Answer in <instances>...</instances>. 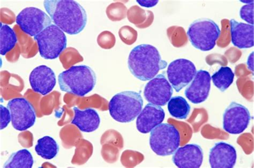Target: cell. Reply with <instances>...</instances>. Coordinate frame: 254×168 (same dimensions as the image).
<instances>
[{
    "label": "cell",
    "instance_id": "obj_1",
    "mask_svg": "<svg viewBox=\"0 0 254 168\" xmlns=\"http://www.w3.org/2000/svg\"><path fill=\"white\" fill-rule=\"evenodd\" d=\"M44 8L56 25L70 35H76L85 28L88 17L85 10L73 0H46Z\"/></svg>",
    "mask_w": 254,
    "mask_h": 168
},
{
    "label": "cell",
    "instance_id": "obj_2",
    "mask_svg": "<svg viewBox=\"0 0 254 168\" xmlns=\"http://www.w3.org/2000/svg\"><path fill=\"white\" fill-rule=\"evenodd\" d=\"M167 65L168 63L162 58L158 49L148 44L136 46L131 51L128 59L130 72L141 81L155 77Z\"/></svg>",
    "mask_w": 254,
    "mask_h": 168
},
{
    "label": "cell",
    "instance_id": "obj_3",
    "mask_svg": "<svg viewBox=\"0 0 254 168\" xmlns=\"http://www.w3.org/2000/svg\"><path fill=\"white\" fill-rule=\"evenodd\" d=\"M96 73L90 67L75 65L60 73L59 84L62 91L83 97L95 88Z\"/></svg>",
    "mask_w": 254,
    "mask_h": 168
},
{
    "label": "cell",
    "instance_id": "obj_4",
    "mask_svg": "<svg viewBox=\"0 0 254 168\" xmlns=\"http://www.w3.org/2000/svg\"><path fill=\"white\" fill-rule=\"evenodd\" d=\"M143 100L141 94L125 91L117 94L110 100L109 110L111 117L123 123L134 120L141 112Z\"/></svg>",
    "mask_w": 254,
    "mask_h": 168
},
{
    "label": "cell",
    "instance_id": "obj_5",
    "mask_svg": "<svg viewBox=\"0 0 254 168\" xmlns=\"http://www.w3.org/2000/svg\"><path fill=\"white\" fill-rule=\"evenodd\" d=\"M220 33L218 25L208 18L196 20L187 32L191 44L196 49L204 52L215 48Z\"/></svg>",
    "mask_w": 254,
    "mask_h": 168
},
{
    "label": "cell",
    "instance_id": "obj_6",
    "mask_svg": "<svg viewBox=\"0 0 254 168\" xmlns=\"http://www.w3.org/2000/svg\"><path fill=\"white\" fill-rule=\"evenodd\" d=\"M149 143L151 150L157 156H171L180 146V134L175 126L161 123L151 131Z\"/></svg>",
    "mask_w": 254,
    "mask_h": 168
},
{
    "label": "cell",
    "instance_id": "obj_7",
    "mask_svg": "<svg viewBox=\"0 0 254 168\" xmlns=\"http://www.w3.org/2000/svg\"><path fill=\"white\" fill-rule=\"evenodd\" d=\"M34 39L38 44L40 56L46 59L58 58L67 45L64 32L55 24L48 26Z\"/></svg>",
    "mask_w": 254,
    "mask_h": 168
},
{
    "label": "cell",
    "instance_id": "obj_8",
    "mask_svg": "<svg viewBox=\"0 0 254 168\" xmlns=\"http://www.w3.org/2000/svg\"><path fill=\"white\" fill-rule=\"evenodd\" d=\"M7 108L10 112L12 125L15 130L24 131L35 125V110L26 99L16 98L10 100Z\"/></svg>",
    "mask_w": 254,
    "mask_h": 168
},
{
    "label": "cell",
    "instance_id": "obj_9",
    "mask_svg": "<svg viewBox=\"0 0 254 168\" xmlns=\"http://www.w3.org/2000/svg\"><path fill=\"white\" fill-rule=\"evenodd\" d=\"M16 22L26 34L35 37L52 25V21L41 9L27 7L18 13Z\"/></svg>",
    "mask_w": 254,
    "mask_h": 168
},
{
    "label": "cell",
    "instance_id": "obj_10",
    "mask_svg": "<svg viewBox=\"0 0 254 168\" xmlns=\"http://www.w3.org/2000/svg\"><path fill=\"white\" fill-rule=\"evenodd\" d=\"M196 72V66L190 60L180 58L169 64L167 75L173 88L179 92L191 82Z\"/></svg>",
    "mask_w": 254,
    "mask_h": 168
},
{
    "label": "cell",
    "instance_id": "obj_11",
    "mask_svg": "<svg viewBox=\"0 0 254 168\" xmlns=\"http://www.w3.org/2000/svg\"><path fill=\"white\" fill-rule=\"evenodd\" d=\"M252 117L244 106L232 102L223 114V129L227 133L239 134L248 127Z\"/></svg>",
    "mask_w": 254,
    "mask_h": 168
},
{
    "label": "cell",
    "instance_id": "obj_12",
    "mask_svg": "<svg viewBox=\"0 0 254 168\" xmlns=\"http://www.w3.org/2000/svg\"><path fill=\"white\" fill-rule=\"evenodd\" d=\"M173 87L164 74H159L146 84L144 96L147 102L158 106H164L171 99Z\"/></svg>",
    "mask_w": 254,
    "mask_h": 168
},
{
    "label": "cell",
    "instance_id": "obj_13",
    "mask_svg": "<svg viewBox=\"0 0 254 168\" xmlns=\"http://www.w3.org/2000/svg\"><path fill=\"white\" fill-rule=\"evenodd\" d=\"M211 78L208 71H197L192 82L187 87L185 95L193 104H201L208 99L211 89Z\"/></svg>",
    "mask_w": 254,
    "mask_h": 168
},
{
    "label": "cell",
    "instance_id": "obj_14",
    "mask_svg": "<svg viewBox=\"0 0 254 168\" xmlns=\"http://www.w3.org/2000/svg\"><path fill=\"white\" fill-rule=\"evenodd\" d=\"M29 82L33 91L46 96L55 89L57 84L56 74L50 67L40 65L31 71Z\"/></svg>",
    "mask_w": 254,
    "mask_h": 168
},
{
    "label": "cell",
    "instance_id": "obj_15",
    "mask_svg": "<svg viewBox=\"0 0 254 168\" xmlns=\"http://www.w3.org/2000/svg\"><path fill=\"white\" fill-rule=\"evenodd\" d=\"M203 161V152L200 146L191 144L178 148L172 157V161L180 168H199Z\"/></svg>",
    "mask_w": 254,
    "mask_h": 168
},
{
    "label": "cell",
    "instance_id": "obj_16",
    "mask_svg": "<svg viewBox=\"0 0 254 168\" xmlns=\"http://www.w3.org/2000/svg\"><path fill=\"white\" fill-rule=\"evenodd\" d=\"M237 159L235 147L228 143H217L210 151L209 164L212 168H232Z\"/></svg>",
    "mask_w": 254,
    "mask_h": 168
},
{
    "label": "cell",
    "instance_id": "obj_17",
    "mask_svg": "<svg viewBox=\"0 0 254 168\" xmlns=\"http://www.w3.org/2000/svg\"><path fill=\"white\" fill-rule=\"evenodd\" d=\"M165 117V112L162 107L151 104H147L137 118V129L142 133H148L161 124Z\"/></svg>",
    "mask_w": 254,
    "mask_h": 168
},
{
    "label": "cell",
    "instance_id": "obj_18",
    "mask_svg": "<svg viewBox=\"0 0 254 168\" xmlns=\"http://www.w3.org/2000/svg\"><path fill=\"white\" fill-rule=\"evenodd\" d=\"M231 40L233 45L240 49L253 48L254 45V25L230 21Z\"/></svg>",
    "mask_w": 254,
    "mask_h": 168
},
{
    "label": "cell",
    "instance_id": "obj_19",
    "mask_svg": "<svg viewBox=\"0 0 254 168\" xmlns=\"http://www.w3.org/2000/svg\"><path fill=\"white\" fill-rule=\"evenodd\" d=\"M75 116L71 124L76 125L80 131L90 133L95 131L100 124V118L97 112L92 109L80 110L77 107L73 108Z\"/></svg>",
    "mask_w": 254,
    "mask_h": 168
},
{
    "label": "cell",
    "instance_id": "obj_20",
    "mask_svg": "<svg viewBox=\"0 0 254 168\" xmlns=\"http://www.w3.org/2000/svg\"><path fill=\"white\" fill-rule=\"evenodd\" d=\"M38 155L45 160H52L58 155L59 146L56 141L50 136H45L38 140L35 146Z\"/></svg>",
    "mask_w": 254,
    "mask_h": 168
},
{
    "label": "cell",
    "instance_id": "obj_21",
    "mask_svg": "<svg viewBox=\"0 0 254 168\" xmlns=\"http://www.w3.org/2000/svg\"><path fill=\"white\" fill-rule=\"evenodd\" d=\"M34 164L30 152L26 149L12 153L4 165V168H31Z\"/></svg>",
    "mask_w": 254,
    "mask_h": 168
},
{
    "label": "cell",
    "instance_id": "obj_22",
    "mask_svg": "<svg viewBox=\"0 0 254 168\" xmlns=\"http://www.w3.org/2000/svg\"><path fill=\"white\" fill-rule=\"evenodd\" d=\"M17 42L16 33L9 26L0 24V54L5 56L14 49Z\"/></svg>",
    "mask_w": 254,
    "mask_h": 168
},
{
    "label": "cell",
    "instance_id": "obj_23",
    "mask_svg": "<svg viewBox=\"0 0 254 168\" xmlns=\"http://www.w3.org/2000/svg\"><path fill=\"white\" fill-rule=\"evenodd\" d=\"M168 108L172 117L180 119L188 117L191 110L189 103L181 96L172 98L169 102Z\"/></svg>",
    "mask_w": 254,
    "mask_h": 168
},
{
    "label": "cell",
    "instance_id": "obj_24",
    "mask_svg": "<svg viewBox=\"0 0 254 168\" xmlns=\"http://www.w3.org/2000/svg\"><path fill=\"white\" fill-rule=\"evenodd\" d=\"M235 74L229 66H222L213 74L211 79L213 83L220 91H225L232 85Z\"/></svg>",
    "mask_w": 254,
    "mask_h": 168
},
{
    "label": "cell",
    "instance_id": "obj_25",
    "mask_svg": "<svg viewBox=\"0 0 254 168\" xmlns=\"http://www.w3.org/2000/svg\"><path fill=\"white\" fill-rule=\"evenodd\" d=\"M240 16L245 21L254 25V2L242 6Z\"/></svg>",
    "mask_w": 254,
    "mask_h": 168
},
{
    "label": "cell",
    "instance_id": "obj_26",
    "mask_svg": "<svg viewBox=\"0 0 254 168\" xmlns=\"http://www.w3.org/2000/svg\"><path fill=\"white\" fill-rule=\"evenodd\" d=\"M0 129L1 130L6 128L11 120V114L8 109L4 106L0 105Z\"/></svg>",
    "mask_w": 254,
    "mask_h": 168
},
{
    "label": "cell",
    "instance_id": "obj_27",
    "mask_svg": "<svg viewBox=\"0 0 254 168\" xmlns=\"http://www.w3.org/2000/svg\"><path fill=\"white\" fill-rule=\"evenodd\" d=\"M139 5L144 6L146 8H151L155 6L158 1H137Z\"/></svg>",
    "mask_w": 254,
    "mask_h": 168
},
{
    "label": "cell",
    "instance_id": "obj_28",
    "mask_svg": "<svg viewBox=\"0 0 254 168\" xmlns=\"http://www.w3.org/2000/svg\"><path fill=\"white\" fill-rule=\"evenodd\" d=\"M247 65H248L249 69L252 71L254 72V52L251 54L250 56L248 58V60H247Z\"/></svg>",
    "mask_w": 254,
    "mask_h": 168
}]
</instances>
